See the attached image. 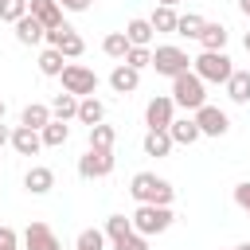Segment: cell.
Listing matches in <instances>:
<instances>
[{"label": "cell", "instance_id": "1", "mask_svg": "<svg viewBox=\"0 0 250 250\" xmlns=\"http://www.w3.org/2000/svg\"><path fill=\"white\" fill-rule=\"evenodd\" d=\"M129 195H133L137 203H160V207H172L176 188H172L164 176H156V172H137V176L129 180Z\"/></svg>", "mask_w": 250, "mask_h": 250}, {"label": "cell", "instance_id": "2", "mask_svg": "<svg viewBox=\"0 0 250 250\" xmlns=\"http://www.w3.org/2000/svg\"><path fill=\"white\" fill-rule=\"evenodd\" d=\"M172 102L180 105V109H199V105H207V82L195 74V70H184V74H176L172 78Z\"/></svg>", "mask_w": 250, "mask_h": 250}, {"label": "cell", "instance_id": "3", "mask_svg": "<svg viewBox=\"0 0 250 250\" xmlns=\"http://www.w3.org/2000/svg\"><path fill=\"white\" fill-rule=\"evenodd\" d=\"M176 223V215H172V207H160V203H137V211H133V230H141V234H164L168 227Z\"/></svg>", "mask_w": 250, "mask_h": 250}, {"label": "cell", "instance_id": "4", "mask_svg": "<svg viewBox=\"0 0 250 250\" xmlns=\"http://www.w3.org/2000/svg\"><path fill=\"white\" fill-rule=\"evenodd\" d=\"M191 70H195L203 82H215V86H219V82L227 86V78L234 74V66H230V55H227V51H203L199 59H191Z\"/></svg>", "mask_w": 250, "mask_h": 250}, {"label": "cell", "instance_id": "5", "mask_svg": "<svg viewBox=\"0 0 250 250\" xmlns=\"http://www.w3.org/2000/svg\"><path fill=\"white\" fill-rule=\"evenodd\" d=\"M152 70H156V74H164V78H176V74L191 70V59H188V51H184V47L164 43V47H156V51H152Z\"/></svg>", "mask_w": 250, "mask_h": 250}, {"label": "cell", "instance_id": "6", "mask_svg": "<svg viewBox=\"0 0 250 250\" xmlns=\"http://www.w3.org/2000/svg\"><path fill=\"white\" fill-rule=\"evenodd\" d=\"M59 78H62V90L74 94V98H90V94L98 90V74H94L90 66H82V62H66Z\"/></svg>", "mask_w": 250, "mask_h": 250}, {"label": "cell", "instance_id": "7", "mask_svg": "<svg viewBox=\"0 0 250 250\" xmlns=\"http://www.w3.org/2000/svg\"><path fill=\"white\" fill-rule=\"evenodd\" d=\"M113 172V148H90L78 156V176L82 180H105Z\"/></svg>", "mask_w": 250, "mask_h": 250}, {"label": "cell", "instance_id": "8", "mask_svg": "<svg viewBox=\"0 0 250 250\" xmlns=\"http://www.w3.org/2000/svg\"><path fill=\"white\" fill-rule=\"evenodd\" d=\"M191 117H195V125H199L203 137H227V133H230V117H227V109H219V105H199Z\"/></svg>", "mask_w": 250, "mask_h": 250}, {"label": "cell", "instance_id": "9", "mask_svg": "<svg viewBox=\"0 0 250 250\" xmlns=\"http://www.w3.org/2000/svg\"><path fill=\"white\" fill-rule=\"evenodd\" d=\"M176 121V102H172V94H156L148 105H145V125L148 129H168Z\"/></svg>", "mask_w": 250, "mask_h": 250}, {"label": "cell", "instance_id": "10", "mask_svg": "<svg viewBox=\"0 0 250 250\" xmlns=\"http://www.w3.org/2000/svg\"><path fill=\"white\" fill-rule=\"evenodd\" d=\"M23 250H62L59 234L47 227V223H27L23 230Z\"/></svg>", "mask_w": 250, "mask_h": 250}, {"label": "cell", "instance_id": "11", "mask_svg": "<svg viewBox=\"0 0 250 250\" xmlns=\"http://www.w3.org/2000/svg\"><path fill=\"white\" fill-rule=\"evenodd\" d=\"M12 27H16V39H20L23 47H39V43H47V27H43L31 12H27L23 20H16Z\"/></svg>", "mask_w": 250, "mask_h": 250}, {"label": "cell", "instance_id": "12", "mask_svg": "<svg viewBox=\"0 0 250 250\" xmlns=\"http://www.w3.org/2000/svg\"><path fill=\"white\" fill-rule=\"evenodd\" d=\"M12 148H16L20 156H35V152L43 148V133H39V129H27V125H16V129H12Z\"/></svg>", "mask_w": 250, "mask_h": 250}, {"label": "cell", "instance_id": "13", "mask_svg": "<svg viewBox=\"0 0 250 250\" xmlns=\"http://www.w3.org/2000/svg\"><path fill=\"white\" fill-rule=\"evenodd\" d=\"M27 12H31L43 27H59V23H66V20H62V4H59V0H27Z\"/></svg>", "mask_w": 250, "mask_h": 250}, {"label": "cell", "instance_id": "14", "mask_svg": "<svg viewBox=\"0 0 250 250\" xmlns=\"http://www.w3.org/2000/svg\"><path fill=\"white\" fill-rule=\"evenodd\" d=\"M109 86H113V94H133L141 86V70H133L129 62H117L109 70Z\"/></svg>", "mask_w": 250, "mask_h": 250}, {"label": "cell", "instance_id": "15", "mask_svg": "<svg viewBox=\"0 0 250 250\" xmlns=\"http://www.w3.org/2000/svg\"><path fill=\"white\" fill-rule=\"evenodd\" d=\"M51 188H55V172H51L47 164L27 168V176H23V191H31V195H47Z\"/></svg>", "mask_w": 250, "mask_h": 250}, {"label": "cell", "instance_id": "16", "mask_svg": "<svg viewBox=\"0 0 250 250\" xmlns=\"http://www.w3.org/2000/svg\"><path fill=\"white\" fill-rule=\"evenodd\" d=\"M172 145H176V141H172V133H168V129H148V133H145V141H141L145 156H156V160H160V156H168V152H172Z\"/></svg>", "mask_w": 250, "mask_h": 250}, {"label": "cell", "instance_id": "17", "mask_svg": "<svg viewBox=\"0 0 250 250\" xmlns=\"http://www.w3.org/2000/svg\"><path fill=\"white\" fill-rule=\"evenodd\" d=\"M168 133H172V141L176 145H195L203 133H199V125H195V117H176L172 125H168Z\"/></svg>", "mask_w": 250, "mask_h": 250}, {"label": "cell", "instance_id": "18", "mask_svg": "<svg viewBox=\"0 0 250 250\" xmlns=\"http://www.w3.org/2000/svg\"><path fill=\"white\" fill-rule=\"evenodd\" d=\"M227 98H230L234 105H246V102H250V70H234V74L227 78Z\"/></svg>", "mask_w": 250, "mask_h": 250}, {"label": "cell", "instance_id": "19", "mask_svg": "<svg viewBox=\"0 0 250 250\" xmlns=\"http://www.w3.org/2000/svg\"><path fill=\"white\" fill-rule=\"evenodd\" d=\"M227 39H230V35H227V27H223V23H211V20H207V23H203V31H199V47H203V51H223V47H227Z\"/></svg>", "mask_w": 250, "mask_h": 250}, {"label": "cell", "instance_id": "20", "mask_svg": "<svg viewBox=\"0 0 250 250\" xmlns=\"http://www.w3.org/2000/svg\"><path fill=\"white\" fill-rule=\"evenodd\" d=\"M74 121H82V125L90 129V125H98V121H105V105H102L94 94H90V98H78V117H74Z\"/></svg>", "mask_w": 250, "mask_h": 250}, {"label": "cell", "instance_id": "21", "mask_svg": "<svg viewBox=\"0 0 250 250\" xmlns=\"http://www.w3.org/2000/svg\"><path fill=\"white\" fill-rule=\"evenodd\" d=\"M39 133H43V148H62V145H66V137H70V125H66V121H59V117H51Z\"/></svg>", "mask_w": 250, "mask_h": 250}, {"label": "cell", "instance_id": "22", "mask_svg": "<svg viewBox=\"0 0 250 250\" xmlns=\"http://www.w3.org/2000/svg\"><path fill=\"white\" fill-rule=\"evenodd\" d=\"M148 23L156 27V35H176V23H180V16H176V8H164V4H156V12L148 16Z\"/></svg>", "mask_w": 250, "mask_h": 250}, {"label": "cell", "instance_id": "23", "mask_svg": "<svg viewBox=\"0 0 250 250\" xmlns=\"http://www.w3.org/2000/svg\"><path fill=\"white\" fill-rule=\"evenodd\" d=\"M51 117H55V113H51V105H43V102H31V105H23V113H20V125H27V129H43Z\"/></svg>", "mask_w": 250, "mask_h": 250}, {"label": "cell", "instance_id": "24", "mask_svg": "<svg viewBox=\"0 0 250 250\" xmlns=\"http://www.w3.org/2000/svg\"><path fill=\"white\" fill-rule=\"evenodd\" d=\"M125 35H129L133 47H148L152 35H156V27H152L148 20H129V23H125Z\"/></svg>", "mask_w": 250, "mask_h": 250}, {"label": "cell", "instance_id": "25", "mask_svg": "<svg viewBox=\"0 0 250 250\" xmlns=\"http://www.w3.org/2000/svg\"><path fill=\"white\" fill-rule=\"evenodd\" d=\"M129 47H133V43H129V35H125V31H109V35L102 39V51H105L109 59H117V62H125Z\"/></svg>", "mask_w": 250, "mask_h": 250}, {"label": "cell", "instance_id": "26", "mask_svg": "<svg viewBox=\"0 0 250 250\" xmlns=\"http://www.w3.org/2000/svg\"><path fill=\"white\" fill-rule=\"evenodd\" d=\"M62 66H66V55H62L59 47H47V51L39 55V74H47V78H59V74H62Z\"/></svg>", "mask_w": 250, "mask_h": 250}, {"label": "cell", "instance_id": "27", "mask_svg": "<svg viewBox=\"0 0 250 250\" xmlns=\"http://www.w3.org/2000/svg\"><path fill=\"white\" fill-rule=\"evenodd\" d=\"M51 113L59 117V121H70V117H78V98L74 94H55V102H51Z\"/></svg>", "mask_w": 250, "mask_h": 250}, {"label": "cell", "instance_id": "28", "mask_svg": "<svg viewBox=\"0 0 250 250\" xmlns=\"http://www.w3.org/2000/svg\"><path fill=\"white\" fill-rule=\"evenodd\" d=\"M113 145H117V129L113 125H105V121L90 125V148H113Z\"/></svg>", "mask_w": 250, "mask_h": 250}, {"label": "cell", "instance_id": "29", "mask_svg": "<svg viewBox=\"0 0 250 250\" xmlns=\"http://www.w3.org/2000/svg\"><path fill=\"white\" fill-rule=\"evenodd\" d=\"M203 16H195V12H184L180 16V23H176V35H184V39H199V31H203Z\"/></svg>", "mask_w": 250, "mask_h": 250}, {"label": "cell", "instance_id": "30", "mask_svg": "<svg viewBox=\"0 0 250 250\" xmlns=\"http://www.w3.org/2000/svg\"><path fill=\"white\" fill-rule=\"evenodd\" d=\"M129 230H133V215H129V219H125V215H109V219H105V238H109V242L125 238Z\"/></svg>", "mask_w": 250, "mask_h": 250}, {"label": "cell", "instance_id": "31", "mask_svg": "<svg viewBox=\"0 0 250 250\" xmlns=\"http://www.w3.org/2000/svg\"><path fill=\"white\" fill-rule=\"evenodd\" d=\"M74 250H105V230H94V227H86V230L74 238Z\"/></svg>", "mask_w": 250, "mask_h": 250}, {"label": "cell", "instance_id": "32", "mask_svg": "<svg viewBox=\"0 0 250 250\" xmlns=\"http://www.w3.org/2000/svg\"><path fill=\"white\" fill-rule=\"evenodd\" d=\"M27 16V0H0V20L4 23H16Z\"/></svg>", "mask_w": 250, "mask_h": 250}, {"label": "cell", "instance_id": "33", "mask_svg": "<svg viewBox=\"0 0 250 250\" xmlns=\"http://www.w3.org/2000/svg\"><path fill=\"white\" fill-rule=\"evenodd\" d=\"M59 51H62V55H66V59H78V55H82V51H86V43H82V35H78V31H74V27H70V31H66V35H62V43H59Z\"/></svg>", "mask_w": 250, "mask_h": 250}, {"label": "cell", "instance_id": "34", "mask_svg": "<svg viewBox=\"0 0 250 250\" xmlns=\"http://www.w3.org/2000/svg\"><path fill=\"white\" fill-rule=\"evenodd\" d=\"M125 62H129L133 70H145V66H152V47H129Z\"/></svg>", "mask_w": 250, "mask_h": 250}, {"label": "cell", "instance_id": "35", "mask_svg": "<svg viewBox=\"0 0 250 250\" xmlns=\"http://www.w3.org/2000/svg\"><path fill=\"white\" fill-rule=\"evenodd\" d=\"M113 250H148V234H141V230H129L125 238H117V242H113Z\"/></svg>", "mask_w": 250, "mask_h": 250}, {"label": "cell", "instance_id": "36", "mask_svg": "<svg viewBox=\"0 0 250 250\" xmlns=\"http://www.w3.org/2000/svg\"><path fill=\"white\" fill-rule=\"evenodd\" d=\"M234 203H238V207H242V215L250 219V180L234 184Z\"/></svg>", "mask_w": 250, "mask_h": 250}, {"label": "cell", "instance_id": "37", "mask_svg": "<svg viewBox=\"0 0 250 250\" xmlns=\"http://www.w3.org/2000/svg\"><path fill=\"white\" fill-rule=\"evenodd\" d=\"M0 250H20V234L4 223H0Z\"/></svg>", "mask_w": 250, "mask_h": 250}, {"label": "cell", "instance_id": "38", "mask_svg": "<svg viewBox=\"0 0 250 250\" xmlns=\"http://www.w3.org/2000/svg\"><path fill=\"white\" fill-rule=\"evenodd\" d=\"M66 31H70V23H59V27H47V47H59Z\"/></svg>", "mask_w": 250, "mask_h": 250}, {"label": "cell", "instance_id": "39", "mask_svg": "<svg viewBox=\"0 0 250 250\" xmlns=\"http://www.w3.org/2000/svg\"><path fill=\"white\" fill-rule=\"evenodd\" d=\"M62 4V12H86L90 8V0H59Z\"/></svg>", "mask_w": 250, "mask_h": 250}, {"label": "cell", "instance_id": "40", "mask_svg": "<svg viewBox=\"0 0 250 250\" xmlns=\"http://www.w3.org/2000/svg\"><path fill=\"white\" fill-rule=\"evenodd\" d=\"M4 145H12V129H4V125H0V148H4Z\"/></svg>", "mask_w": 250, "mask_h": 250}, {"label": "cell", "instance_id": "41", "mask_svg": "<svg viewBox=\"0 0 250 250\" xmlns=\"http://www.w3.org/2000/svg\"><path fill=\"white\" fill-rule=\"evenodd\" d=\"M238 12H242V16H250V0H238Z\"/></svg>", "mask_w": 250, "mask_h": 250}, {"label": "cell", "instance_id": "42", "mask_svg": "<svg viewBox=\"0 0 250 250\" xmlns=\"http://www.w3.org/2000/svg\"><path fill=\"white\" fill-rule=\"evenodd\" d=\"M242 47H246V55H250V31H246V35H242Z\"/></svg>", "mask_w": 250, "mask_h": 250}, {"label": "cell", "instance_id": "43", "mask_svg": "<svg viewBox=\"0 0 250 250\" xmlns=\"http://www.w3.org/2000/svg\"><path fill=\"white\" fill-rule=\"evenodd\" d=\"M156 4H164V8H176V4H180V0H156Z\"/></svg>", "mask_w": 250, "mask_h": 250}, {"label": "cell", "instance_id": "44", "mask_svg": "<svg viewBox=\"0 0 250 250\" xmlns=\"http://www.w3.org/2000/svg\"><path fill=\"white\" fill-rule=\"evenodd\" d=\"M234 250H250V242H238V246H234Z\"/></svg>", "mask_w": 250, "mask_h": 250}, {"label": "cell", "instance_id": "45", "mask_svg": "<svg viewBox=\"0 0 250 250\" xmlns=\"http://www.w3.org/2000/svg\"><path fill=\"white\" fill-rule=\"evenodd\" d=\"M0 121H4V98H0Z\"/></svg>", "mask_w": 250, "mask_h": 250}]
</instances>
